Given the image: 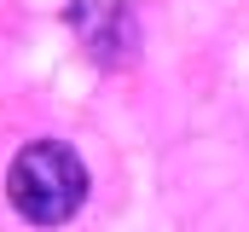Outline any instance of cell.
<instances>
[{"label": "cell", "mask_w": 249, "mask_h": 232, "mask_svg": "<svg viewBox=\"0 0 249 232\" xmlns=\"http://www.w3.org/2000/svg\"><path fill=\"white\" fill-rule=\"evenodd\" d=\"M6 197L29 227H64L87 203V163L58 139H35L12 157Z\"/></svg>", "instance_id": "obj_1"}, {"label": "cell", "mask_w": 249, "mask_h": 232, "mask_svg": "<svg viewBox=\"0 0 249 232\" xmlns=\"http://www.w3.org/2000/svg\"><path fill=\"white\" fill-rule=\"evenodd\" d=\"M64 23L81 41V53L105 70H127L139 58V18L127 0H70Z\"/></svg>", "instance_id": "obj_2"}]
</instances>
